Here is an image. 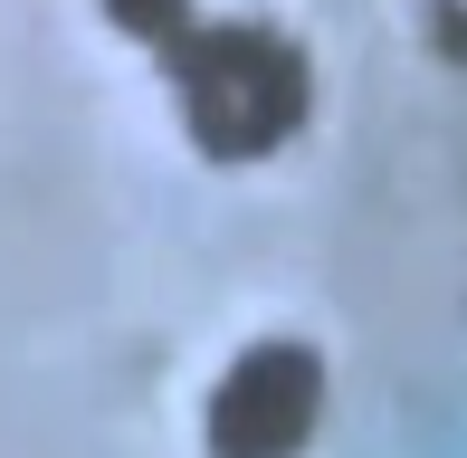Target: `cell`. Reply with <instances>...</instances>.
Instances as JSON below:
<instances>
[{
    "instance_id": "6da1fadb",
    "label": "cell",
    "mask_w": 467,
    "mask_h": 458,
    "mask_svg": "<svg viewBox=\"0 0 467 458\" xmlns=\"http://www.w3.org/2000/svg\"><path fill=\"white\" fill-rule=\"evenodd\" d=\"M325 421V363L306 344H248L210 391V458H296Z\"/></svg>"
},
{
    "instance_id": "7a4b0ae2",
    "label": "cell",
    "mask_w": 467,
    "mask_h": 458,
    "mask_svg": "<svg viewBox=\"0 0 467 458\" xmlns=\"http://www.w3.org/2000/svg\"><path fill=\"white\" fill-rule=\"evenodd\" d=\"M191 115H201V134L220 143V153H258V143L296 115V87H286V68L267 48L220 38V48L201 57V77H191Z\"/></svg>"
}]
</instances>
